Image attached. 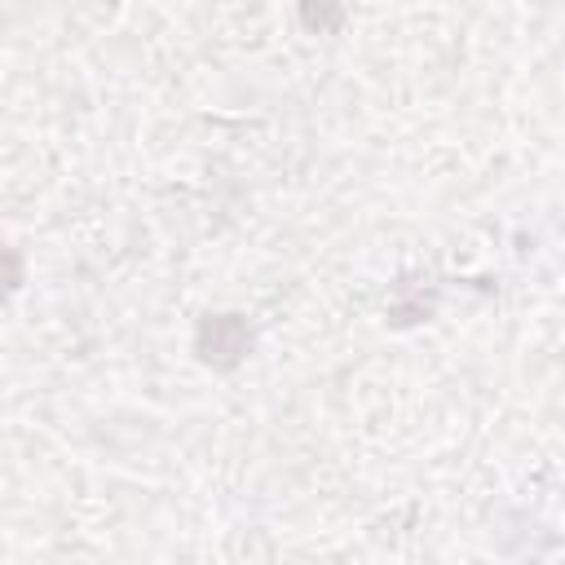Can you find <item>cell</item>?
Masks as SVG:
<instances>
[{
	"label": "cell",
	"mask_w": 565,
	"mask_h": 565,
	"mask_svg": "<svg viewBox=\"0 0 565 565\" xmlns=\"http://www.w3.org/2000/svg\"><path fill=\"white\" fill-rule=\"evenodd\" d=\"M199 349H203L207 362H216V366H234L238 353L247 349V327H243L234 313L212 318V322H203V331H199Z\"/></svg>",
	"instance_id": "cell-1"
}]
</instances>
